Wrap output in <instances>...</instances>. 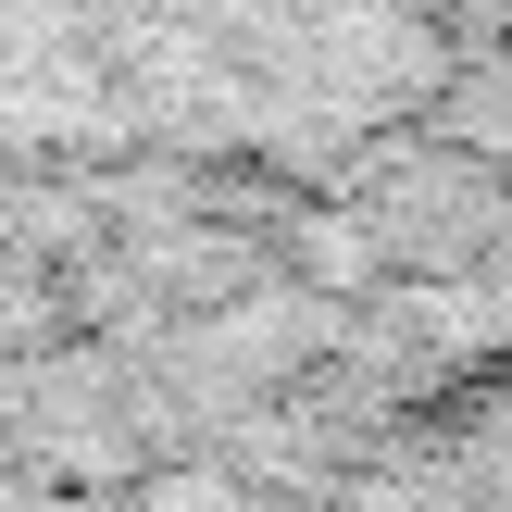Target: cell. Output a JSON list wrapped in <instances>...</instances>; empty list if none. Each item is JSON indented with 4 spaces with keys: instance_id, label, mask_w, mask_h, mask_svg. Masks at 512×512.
<instances>
[{
    "instance_id": "7a4b0ae2",
    "label": "cell",
    "mask_w": 512,
    "mask_h": 512,
    "mask_svg": "<svg viewBox=\"0 0 512 512\" xmlns=\"http://www.w3.org/2000/svg\"><path fill=\"white\" fill-rule=\"evenodd\" d=\"M500 25H512V0H500Z\"/></svg>"
},
{
    "instance_id": "6da1fadb",
    "label": "cell",
    "mask_w": 512,
    "mask_h": 512,
    "mask_svg": "<svg viewBox=\"0 0 512 512\" xmlns=\"http://www.w3.org/2000/svg\"><path fill=\"white\" fill-rule=\"evenodd\" d=\"M0 512H512L500 0H0Z\"/></svg>"
}]
</instances>
